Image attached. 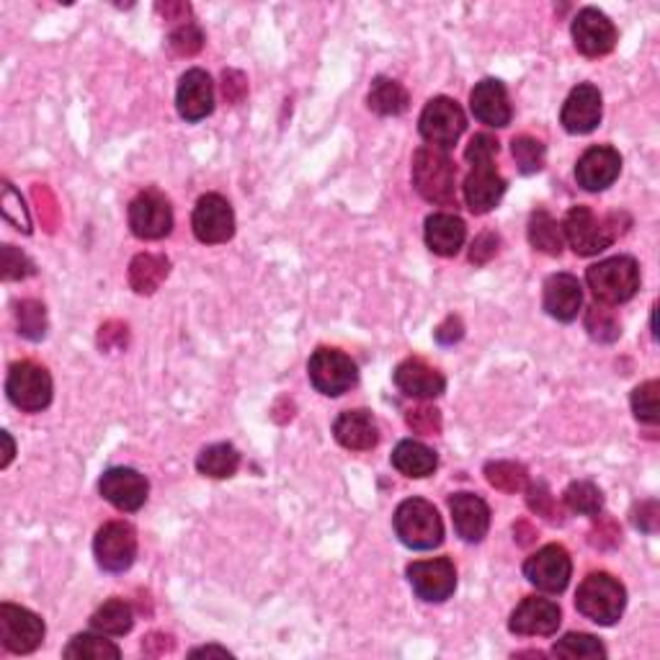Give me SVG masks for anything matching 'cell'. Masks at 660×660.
Instances as JSON below:
<instances>
[{"label":"cell","mask_w":660,"mask_h":660,"mask_svg":"<svg viewBox=\"0 0 660 660\" xmlns=\"http://www.w3.org/2000/svg\"><path fill=\"white\" fill-rule=\"evenodd\" d=\"M176 106L179 114L186 119V122H202L212 114L214 109V85L212 78L204 73V70H189V73L181 75L179 91H176Z\"/></svg>","instance_id":"cell-24"},{"label":"cell","mask_w":660,"mask_h":660,"mask_svg":"<svg viewBox=\"0 0 660 660\" xmlns=\"http://www.w3.org/2000/svg\"><path fill=\"white\" fill-rule=\"evenodd\" d=\"M367 103L379 116H400L403 111H408L410 95L405 91V85L393 81V78H375Z\"/></svg>","instance_id":"cell-31"},{"label":"cell","mask_w":660,"mask_h":660,"mask_svg":"<svg viewBox=\"0 0 660 660\" xmlns=\"http://www.w3.org/2000/svg\"><path fill=\"white\" fill-rule=\"evenodd\" d=\"M524 576L545 593H562L570 583L572 560L562 545H547L524 562Z\"/></svg>","instance_id":"cell-11"},{"label":"cell","mask_w":660,"mask_h":660,"mask_svg":"<svg viewBox=\"0 0 660 660\" xmlns=\"http://www.w3.org/2000/svg\"><path fill=\"white\" fill-rule=\"evenodd\" d=\"M562 235H566L570 248L578 256H599L601 251H607L622 235L619 214L596 217L591 206H572L566 217V225H562Z\"/></svg>","instance_id":"cell-5"},{"label":"cell","mask_w":660,"mask_h":660,"mask_svg":"<svg viewBox=\"0 0 660 660\" xmlns=\"http://www.w3.org/2000/svg\"><path fill=\"white\" fill-rule=\"evenodd\" d=\"M566 506L572 514L596 516L601 514L603 508V493L599 490V485H593L591 480H576L570 483L566 490Z\"/></svg>","instance_id":"cell-37"},{"label":"cell","mask_w":660,"mask_h":660,"mask_svg":"<svg viewBox=\"0 0 660 660\" xmlns=\"http://www.w3.org/2000/svg\"><path fill=\"white\" fill-rule=\"evenodd\" d=\"M3 444H6V457H3V467H8V465H11V459H13V451H16V447H13V439H11V434H8V431H3Z\"/></svg>","instance_id":"cell-52"},{"label":"cell","mask_w":660,"mask_h":660,"mask_svg":"<svg viewBox=\"0 0 660 660\" xmlns=\"http://www.w3.org/2000/svg\"><path fill=\"white\" fill-rule=\"evenodd\" d=\"M467 126L465 111L455 99L447 95H436L426 103L424 114L418 119V132L431 148L449 150L455 142L463 138Z\"/></svg>","instance_id":"cell-7"},{"label":"cell","mask_w":660,"mask_h":660,"mask_svg":"<svg viewBox=\"0 0 660 660\" xmlns=\"http://www.w3.org/2000/svg\"><path fill=\"white\" fill-rule=\"evenodd\" d=\"M514 161L519 165L524 176H531V173L545 169V145L537 138H529V134H521V138H514L511 142Z\"/></svg>","instance_id":"cell-41"},{"label":"cell","mask_w":660,"mask_h":660,"mask_svg":"<svg viewBox=\"0 0 660 660\" xmlns=\"http://www.w3.org/2000/svg\"><path fill=\"white\" fill-rule=\"evenodd\" d=\"M545 313L560 323H572L583 307V290L572 274H552L545 282Z\"/></svg>","instance_id":"cell-25"},{"label":"cell","mask_w":660,"mask_h":660,"mask_svg":"<svg viewBox=\"0 0 660 660\" xmlns=\"http://www.w3.org/2000/svg\"><path fill=\"white\" fill-rule=\"evenodd\" d=\"M572 42L586 58H603L617 47V27L599 8H583L572 19Z\"/></svg>","instance_id":"cell-14"},{"label":"cell","mask_w":660,"mask_h":660,"mask_svg":"<svg viewBox=\"0 0 660 660\" xmlns=\"http://www.w3.org/2000/svg\"><path fill=\"white\" fill-rule=\"evenodd\" d=\"M171 261L158 253H140L130 264V284L138 294H153L169 280Z\"/></svg>","instance_id":"cell-29"},{"label":"cell","mask_w":660,"mask_h":660,"mask_svg":"<svg viewBox=\"0 0 660 660\" xmlns=\"http://www.w3.org/2000/svg\"><path fill=\"white\" fill-rule=\"evenodd\" d=\"M99 490L103 500H109L119 511L132 514L145 506L150 483L145 475L132 470V467H111V470L101 475Z\"/></svg>","instance_id":"cell-15"},{"label":"cell","mask_w":660,"mask_h":660,"mask_svg":"<svg viewBox=\"0 0 660 660\" xmlns=\"http://www.w3.org/2000/svg\"><path fill=\"white\" fill-rule=\"evenodd\" d=\"M562 622V611L552 599H542V596H529L519 607L514 609L511 619H508V630L519 638H547V634L558 632Z\"/></svg>","instance_id":"cell-17"},{"label":"cell","mask_w":660,"mask_h":660,"mask_svg":"<svg viewBox=\"0 0 660 660\" xmlns=\"http://www.w3.org/2000/svg\"><path fill=\"white\" fill-rule=\"evenodd\" d=\"M3 214L8 222H13L16 227L23 230V233H31V222H29L27 210H23L21 196L16 194L13 186L8 184V181L3 184Z\"/></svg>","instance_id":"cell-46"},{"label":"cell","mask_w":660,"mask_h":660,"mask_svg":"<svg viewBox=\"0 0 660 660\" xmlns=\"http://www.w3.org/2000/svg\"><path fill=\"white\" fill-rule=\"evenodd\" d=\"M16 321H19V333L27 341H42L47 336V309L42 302H19V307H16Z\"/></svg>","instance_id":"cell-39"},{"label":"cell","mask_w":660,"mask_h":660,"mask_svg":"<svg viewBox=\"0 0 660 660\" xmlns=\"http://www.w3.org/2000/svg\"><path fill=\"white\" fill-rule=\"evenodd\" d=\"M413 186L428 204L451 206L457 204V169L447 155V150L439 148H420L413 155L410 171Z\"/></svg>","instance_id":"cell-1"},{"label":"cell","mask_w":660,"mask_h":660,"mask_svg":"<svg viewBox=\"0 0 660 660\" xmlns=\"http://www.w3.org/2000/svg\"><path fill=\"white\" fill-rule=\"evenodd\" d=\"M395 535L410 550H434L444 542V521L434 504L424 498H408L395 511Z\"/></svg>","instance_id":"cell-4"},{"label":"cell","mask_w":660,"mask_h":660,"mask_svg":"<svg viewBox=\"0 0 660 660\" xmlns=\"http://www.w3.org/2000/svg\"><path fill=\"white\" fill-rule=\"evenodd\" d=\"M622 171V155L609 145H593L578 158L576 181L586 191H603L619 179Z\"/></svg>","instance_id":"cell-19"},{"label":"cell","mask_w":660,"mask_h":660,"mask_svg":"<svg viewBox=\"0 0 660 660\" xmlns=\"http://www.w3.org/2000/svg\"><path fill=\"white\" fill-rule=\"evenodd\" d=\"M552 656L568 658V660H599L607 658V648L601 646L599 638L586 632H568L566 638L555 642Z\"/></svg>","instance_id":"cell-36"},{"label":"cell","mask_w":660,"mask_h":660,"mask_svg":"<svg viewBox=\"0 0 660 660\" xmlns=\"http://www.w3.org/2000/svg\"><path fill=\"white\" fill-rule=\"evenodd\" d=\"M93 555L106 572H124L138 558V531L126 521H109L95 531Z\"/></svg>","instance_id":"cell-9"},{"label":"cell","mask_w":660,"mask_h":660,"mask_svg":"<svg viewBox=\"0 0 660 660\" xmlns=\"http://www.w3.org/2000/svg\"><path fill=\"white\" fill-rule=\"evenodd\" d=\"M199 656H220V658H230L233 653L225 648H217V646H204V648H196L191 650V658H199Z\"/></svg>","instance_id":"cell-51"},{"label":"cell","mask_w":660,"mask_h":660,"mask_svg":"<svg viewBox=\"0 0 660 660\" xmlns=\"http://www.w3.org/2000/svg\"><path fill=\"white\" fill-rule=\"evenodd\" d=\"M603 103L601 93L591 83H580L570 91V95L562 103L560 124L566 126L570 134H588L601 124Z\"/></svg>","instance_id":"cell-18"},{"label":"cell","mask_w":660,"mask_h":660,"mask_svg":"<svg viewBox=\"0 0 660 660\" xmlns=\"http://www.w3.org/2000/svg\"><path fill=\"white\" fill-rule=\"evenodd\" d=\"M500 150V142L493 138V134H475V138L470 140V145H467L465 150V161L473 165H490L493 161H496Z\"/></svg>","instance_id":"cell-44"},{"label":"cell","mask_w":660,"mask_h":660,"mask_svg":"<svg viewBox=\"0 0 660 660\" xmlns=\"http://www.w3.org/2000/svg\"><path fill=\"white\" fill-rule=\"evenodd\" d=\"M408 580L418 599L428 603L447 601L457 588V570L449 558L420 560L408 566Z\"/></svg>","instance_id":"cell-16"},{"label":"cell","mask_w":660,"mask_h":660,"mask_svg":"<svg viewBox=\"0 0 660 660\" xmlns=\"http://www.w3.org/2000/svg\"><path fill=\"white\" fill-rule=\"evenodd\" d=\"M393 467L405 477H428L439 467V457L426 444L405 439L393 451Z\"/></svg>","instance_id":"cell-28"},{"label":"cell","mask_w":660,"mask_h":660,"mask_svg":"<svg viewBox=\"0 0 660 660\" xmlns=\"http://www.w3.org/2000/svg\"><path fill=\"white\" fill-rule=\"evenodd\" d=\"M527 233H529L531 248L535 251L545 253V256H560L562 253V245H566L562 225L547 210L531 212Z\"/></svg>","instance_id":"cell-30"},{"label":"cell","mask_w":660,"mask_h":660,"mask_svg":"<svg viewBox=\"0 0 660 660\" xmlns=\"http://www.w3.org/2000/svg\"><path fill=\"white\" fill-rule=\"evenodd\" d=\"M627 607V588L609 572H591L576 593V609L599 627L617 625Z\"/></svg>","instance_id":"cell-2"},{"label":"cell","mask_w":660,"mask_h":660,"mask_svg":"<svg viewBox=\"0 0 660 660\" xmlns=\"http://www.w3.org/2000/svg\"><path fill=\"white\" fill-rule=\"evenodd\" d=\"M586 284L601 305H625L640 290V266L632 256H611L586 272Z\"/></svg>","instance_id":"cell-3"},{"label":"cell","mask_w":660,"mask_h":660,"mask_svg":"<svg viewBox=\"0 0 660 660\" xmlns=\"http://www.w3.org/2000/svg\"><path fill=\"white\" fill-rule=\"evenodd\" d=\"M470 109L477 122L496 126V130L511 124L514 116L506 85L496 81V78H485V81L475 85L470 93Z\"/></svg>","instance_id":"cell-23"},{"label":"cell","mask_w":660,"mask_h":660,"mask_svg":"<svg viewBox=\"0 0 660 660\" xmlns=\"http://www.w3.org/2000/svg\"><path fill=\"white\" fill-rule=\"evenodd\" d=\"M434 336H436V341H439L441 346H455L465 336V325H463V321H459L457 315H449L447 321H444L439 325V328H436Z\"/></svg>","instance_id":"cell-49"},{"label":"cell","mask_w":660,"mask_h":660,"mask_svg":"<svg viewBox=\"0 0 660 660\" xmlns=\"http://www.w3.org/2000/svg\"><path fill=\"white\" fill-rule=\"evenodd\" d=\"M498 253V235L493 233H483L477 235V241L473 243V251H470V261L477 266L488 264V261Z\"/></svg>","instance_id":"cell-48"},{"label":"cell","mask_w":660,"mask_h":660,"mask_svg":"<svg viewBox=\"0 0 660 660\" xmlns=\"http://www.w3.org/2000/svg\"><path fill=\"white\" fill-rule=\"evenodd\" d=\"M6 393L23 413H42L52 403V377L34 362H19L8 369Z\"/></svg>","instance_id":"cell-6"},{"label":"cell","mask_w":660,"mask_h":660,"mask_svg":"<svg viewBox=\"0 0 660 660\" xmlns=\"http://www.w3.org/2000/svg\"><path fill=\"white\" fill-rule=\"evenodd\" d=\"M130 227L140 241H161L173 230L171 202L161 191H142L130 204Z\"/></svg>","instance_id":"cell-12"},{"label":"cell","mask_w":660,"mask_h":660,"mask_svg":"<svg viewBox=\"0 0 660 660\" xmlns=\"http://www.w3.org/2000/svg\"><path fill=\"white\" fill-rule=\"evenodd\" d=\"M465 202L467 210L473 214H488L500 204V199L506 194V179L496 171V165H475V169L467 173L465 184Z\"/></svg>","instance_id":"cell-22"},{"label":"cell","mask_w":660,"mask_h":660,"mask_svg":"<svg viewBox=\"0 0 660 660\" xmlns=\"http://www.w3.org/2000/svg\"><path fill=\"white\" fill-rule=\"evenodd\" d=\"M333 436L344 449L369 451L379 441V426L369 410H344L333 424Z\"/></svg>","instance_id":"cell-26"},{"label":"cell","mask_w":660,"mask_h":660,"mask_svg":"<svg viewBox=\"0 0 660 660\" xmlns=\"http://www.w3.org/2000/svg\"><path fill=\"white\" fill-rule=\"evenodd\" d=\"M237 467H241V451L233 444H212V447L199 451L196 457V470L204 477H212V480L233 477Z\"/></svg>","instance_id":"cell-32"},{"label":"cell","mask_w":660,"mask_h":660,"mask_svg":"<svg viewBox=\"0 0 660 660\" xmlns=\"http://www.w3.org/2000/svg\"><path fill=\"white\" fill-rule=\"evenodd\" d=\"M44 622L34 611L16 607V603H3L0 607V642L8 653L29 656L42 646L44 640Z\"/></svg>","instance_id":"cell-10"},{"label":"cell","mask_w":660,"mask_h":660,"mask_svg":"<svg viewBox=\"0 0 660 660\" xmlns=\"http://www.w3.org/2000/svg\"><path fill=\"white\" fill-rule=\"evenodd\" d=\"M634 527L648 531V535H653L658 529V504L656 500H648V504H642L640 508H634V516H632Z\"/></svg>","instance_id":"cell-50"},{"label":"cell","mask_w":660,"mask_h":660,"mask_svg":"<svg viewBox=\"0 0 660 660\" xmlns=\"http://www.w3.org/2000/svg\"><path fill=\"white\" fill-rule=\"evenodd\" d=\"M449 511L459 539L483 542L490 529V508L480 496H475V493H455L449 498Z\"/></svg>","instance_id":"cell-21"},{"label":"cell","mask_w":660,"mask_h":660,"mask_svg":"<svg viewBox=\"0 0 660 660\" xmlns=\"http://www.w3.org/2000/svg\"><path fill=\"white\" fill-rule=\"evenodd\" d=\"M91 625H93L95 632L111 634V638H122V634L130 632L132 625H134L132 607L122 599L103 601L101 607L93 611Z\"/></svg>","instance_id":"cell-33"},{"label":"cell","mask_w":660,"mask_h":660,"mask_svg":"<svg viewBox=\"0 0 660 660\" xmlns=\"http://www.w3.org/2000/svg\"><path fill=\"white\" fill-rule=\"evenodd\" d=\"M586 331L596 344H615L622 336V323H619V317L609 305L596 302V305L586 309Z\"/></svg>","instance_id":"cell-35"},{"label":"cell","mask_w":660,"mask_h":660,"mask_svg":"<svg viewBox=\"0 0 660 660\" xmlns=\"http://www.w3.org/2000/svg\"><path fill=\"white\" fill-rule=\"evenodd\" d=\"M393 379L403 395L416 397V400H434V397L444 395V389H447V379H444L441 372L434 369L424 359L400 362Z\"/></svg>","instance_id":"cell-20"},{"label":"cell","mask_w":660,"mask_h":660,"mask_svg":"<svg viewBox=\"0 0 660 660\" xmlns=\"http://www.w3.org/2000/svg\"><path fill=\"white\" fill-rule=\"evenodd\" d=\"M62 656L70 660H106V658H122V650H119L114 642L103 638V634H75L73 640L68 642V648L62 650Z\"/></svg>","instance_id":"cell-34"},{"label":"cell","mask_w":660,"mask_h":660,"mask_svg":"<svg viewBox=\"0 0 660 660\" xmlns=\"http://www.w3.org/2000/svg\"><path fill=\"white\" fill-rule=\"evenodd\" d=\"M467 241V227L457 214L436 212L426 220V245L428 251H434L436 256L451 258L463 251Z\"/></svg>","instance_id":"cell-27"},{"label":"cell","mask_w":660,"mask_h":660,"mask_svg":"<svg viewBox=\"0 0 660 660\" xmlns=\"http://www.w3.org/2000/svg\"><path fill=\"white\" fill-rule=\"evenodd\" d=\"M169 44H171L173 52L181 54V58H191V54H196L199 50H202L204 34H202V29L196 27V23L186 21V23H181L179 29L171 31Z\"/></svg>","instance_id":"cell-42"},{"label":"cell","mask_w":660,"mask_h":660,"mask_svg":"<svg viewBox=\"0 0 660 660\" xmlns=\"http://www.w3.org/2000/svg\"><path fill=\"white\" fill-rule=\"evenodd\" d=\"M31 274H34V264L13 245H3V280H27Z\"/></svg>","instance_id":"cell-47"},{"label":"cell","mask_w":660,"mask_h":660,"mask_svg":"<svg viewBox=\"0 0 660 660\" xmlns=\"http://www.w3.org/2000/svg\"><path fill=\"white\" fill-rule=\"evenodd\" d=\"M632 413L640 424L656 426L660 420V385L656 379L642 382L632 393Z\"/></svg>","instance_id":"cell-40"},{"label":"cell","mask_w":660,"mask_h":660,"mask_svg":"<svg viewBox=\"0 0 660 660\" xmlns=\"http://www.w3.org/2000/svg\"><path fill=\"white\" fill-rule=\"evenodd\" d=\"M527 504L535 514L545 516V519L550 521H558L560 519V508L555 504L550 488H547L545 483H531L529 490H527Z\"/></svg>","instance_id":"cell-45"},{"label":"cell","mask_w":660,"mask_h":660,"mask_svg":"<svg viewBox=\"0 0 660 660\" xmlns=\"http://www.w3.org/2000/svg\"><path fill=\"white\" fill-rule=\"evenodd\" d=\"M307 375L317 393L341 397L356 385L359 369H356L352 356L338 352V348H317L307 362Z\"/></svg>","instance_id":"cell-8"},{"label":"cell","mask_w":660,"mask_h":660,"mask_svg":"<svg viewBox=\"0 0 660 660\" xmlns=\"http://www.w3.org/2000/svg\"><path fill=\"white\" fill-rule=\"evenodd\" d=\"M485 477L493 488L504 493H519L529 485V473L524 465L516 463H490L485 465Z\"/></svg>","instance_id":"cell-38"},{"label":"cell","mask_w":660,"mask_h":660,"mask_svg":"<svg viewBox=\"0 0 660 660\" xmlns=\"http://www.w3.org/2000/svg\"><path fill=\"white\" fill-rule=\"evenodd\" d=\"M405 424H408L416 434L436 436L441 434V413L431 408V405H416L405 413Z\"/></svg>","instance_id":"cell-43"},{"label":"cell","mask_w":660,"mask_h":660,"mask_svg":"<svg viewBox=\"0 0 660 660\" xmlns=\"http://www.w3.org/2000/svg\"><path fill=\"white\" fill-rule=\"evenodd\" d=\"M191 227L199 243L220 245L235 235V212L225 196L204 194L194 206Z\"/></svg>","instance_id":"cell-13"}]
</instances>
